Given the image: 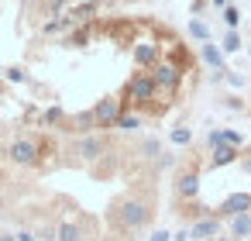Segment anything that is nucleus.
<instances>
[{
	"mask_svg": "<svg viewBox=\"0 0 251 241\" xmlns=\"http://www.w3.org/2000/svg\"><path fill=\"white\" fill-rule=\"evenodd\" d=\"M155 93H158L155 76L138 73V76H131V80H127V100H134V104H148V100H155Z\"/></svg>",
	"mask_w": 251,
	"mask_h": 241,
	"instance_id": "f257e3e1",
	"label": "nucleus"
},
{
	"mask_svg": "<svg viewBox=\"0 0 251 241\" xmlns=\"http://www.w3.org/2000/svg\"><path fill=\"white\" fill-rule=\"evenodd\" d=\"M148 217H151V210H148V203H141V200H124L121 210H117V220H121L124 227H145Z\"/></svg>",
	"mask_w": 251,
	"mask_h": 241,
	"instance_id": "f03ea898",
	"label": "nucleus"
},
{
	"mask_svg": "<svg viewBox=\"0 0 251 241\" xmlns=\"http://www.w3.org/2000/svg\"><path fill=\"white\" fill-rule=\"evenodd\" d=\"M7 155H11L14 165H35L38 155H42V148H38V141H31V138H18V141L11 145Z\"/></svg>",
	"mask_w": 251,
	"mask_h": 241,
	"instance_id": "7ed1b4c3",
	"label": "nucleus"
},
{
	"mask_svg": "<svg viewBox=\"0 0 251 241\" xmlns=\"http://www.w3.org/2000/svg\"><path fill=\"white\" fill-rule=\"evenodd\" d=\"M93 117H97V128H114L117 117H121V100L117 97H103L93 107Z\"/></svg>",
	"mask_w": 251,
	"mask_h": 241,
	"instance_id": "20e7f679",
	"label": "nucleus"
},
{
	"mask_svg": "<svg viewBox=\"0 0 251 241\" xmlns=\"http://www.w3.org/2000/svg\"><path fill=\"white\" fill-rule=\"evenodd\" d=\"M248 210H251V193H230L213 210V217H234V214H248Z\"/></svg>",
	"mask_w": 251,
	"mask_h": 241,
	"instance_id": "39448f33",
	"label": "nucleus"
},
{
	"mask_svg": "<svg viewBox=\"0 0 251 241\" xmlns=\"http://www.w3.org/2000/svg\"><path fill=\"white\" fill-rule=\"evenodd\" d=\"M155 83H158V90H176L179 86V80H182V73H179V66H172V62H155Z\"/></svg>",
	"mask_w": 251,
	"mask_h": 241,
	"instance_id": "423d86ee",
	"label": "nucleus"
},
{
	"mask_svg": "<svg viewBox=\"0 0 251 241\" xmlns=\"http://www.w3.org/2000/svg\"><path fill=\"white\" fill-rule=\"evenodd\" d=\"M241 159V148L237 145H217L213 152H210V169H220V165H230V162H237Z\"/></svg>",
	"mask_w": 251,
	"mask_h": 241,
	"instance_id": "0eeeda50",
	"label": "nucleus"
},
{
	"mask_svg": "<svg viewBox=\"0 0 251 241\" xmlns=\"http://www.w3.org/2000/svg\"><path fill=\"white\" fill-rule=\"evenodd\" d=\"M217 231H220L217 217H206V220H200V224H193V227H189V238H193V241H213V238H217Z\"/></svg>",
	"mask_w": 251,
	"mask_h": 241,
	"instance_id": "6e6552de",
	"label": "nucleus"
},
{
	"mask_svg": "<svg viewBox=\"0 0 251 241\" xmlns=\"http://www.w3.org/2000/svg\"><path fill=\"white\" fill-rule=\"evenodd\" d=\"M134 62H138V66H155V62H158V45H155V42L134 45Z\"/></svg>",
	"mask_w": 251,
	"mask_h": 241,
	"instance_id": "1a4fd4ad",
	"label": "nucleus"
},
{
	"mask_svg": "<svg viewBox=\"0 0 251 241\" xmlns=\"http://www.w3.org/2000/svg\"><path fill=\"white\" fill-rule=\"evenodd\" d=\"M76 152H79L83 159H100V152H103V138H100V134H86V138L76 145Z\"/></svg>",
	"mask_w": 251,
	"mask_h": 241,
	"instance_id": "9d476101",
	"label": "nucleus"
},
{
	"mask_svg": "<svg viewBox=\"0 0 251 241\" xmlns=\"http://www.w3.org/2000/svg\"><path fill=\"white\" fill-rule=\"evenodd\" d=\"M230 238H234V241L251 238V214H234V217H230Z\"/></svg>",
	"mask_w": 251,
	"mask_h": 241,
	"instance_id": "9b49d317",
	"label": "nucleus"
},
{
	"mask_svg": "<svg viewBox=\"0 0 251 241\" xmlns=\"http://www.w3.org/2000/svg\"><path fill=\"white\" fill-rule=\"evenodd\" d=\"M176 189H179V196H186V200H189V196H196V193H200V172H193V169H189V172H182Z\"/></svg>",
	"mask_w": 251,
	"mask_h": 241,
	"instance_id": "f8f14e48",
	"label": "nucleus"
},
{
	"mask_svg": "<svg viewBox=\"0 0 251 241\" xmlns=\"http://www.w3.org/2000/svg\"><path fill=\"white\" fill-rule=\"evenodd\" d=\"M203 59L217 69V76H224L227 69H224V49H217V45H210V42H203Z\"/></svg>",
	"mask_w": 251,
	"mask_h": 241,
	"instance_id": "ddd939ff",
	"label": "nucleus"
},
{
	"mask_svg": "<svg viewBox=\"0 0 251 241\" xmlns=\"http://www.w3.org/2000/svg\"><path fill=\"white\" fill-rule=\"evenodd\" d=\"M83 234H79V227L73 224V220H62L59 227H55V241H79Z\"/></svg>",
	"mask_w": 251,
	"mask_h": 241,
	"instance_id": "4468645a",
	"label": "nucleus"
},
{
	"mask_svg": "<svg viewBox=\"0 0 251 241\" xmlns=\"http://www.w3.org/2000/svg\"><path fill=\"white\" fill-rule=\"evenodd\" d=\"M93 128H97V117H93V110H86V114L73 117V128H69V131H83V134H86V131H93Z\"/></svg>",
	"mask_w": 251,
	"mask_h": 241,
	"instance_id": "2eb2a0df",
	"label": "nucleus"
},
{
	"mask_svg": "<svg viewBox=\"0 0 251 241\" xmlns=\"http://www.w3.org/2000/svg\"><path fill=\"white\" fill-rule=\"evenodd\" d=\"M114 128H121V131H134V128H141V117L138 114H124L121 110V117H117V124Z\"/></svg>",
	"mask_w": 251,
	"mask_h": 241,
	"instance_id": "dca6fc26",
	"label": "nucleus"
},
{
	"mask_svg": "<svg viewBox=\"0 0 251 241\" xmlns=\"http://www.w3.org/2000/svg\"><path fill=\"white\" fill-rule=\"evenodd\" d=\"M189 141H193V131H189L186 124L172 128V145H189Z\"/></svg>",
	"mask_w": 251,
	"mask_h": 241,
	"instance_id": "f3484780",
	"label": "nucleus"
},
{
	"mask_svg": "<svg viewBox=\"0 0 251 241\" xmlns=\"http://www.w3.org/2000/svg\"><path fill=\"white\" fill-rule=\"evenodd\" d=\"M189 35H193V38H200V42H210V31H206V25H203V21H189Z\"/></svg>",
	"mask_w": 251,
	"mask_h": 241,
	"instance_id": "a211bd4d",
	"label": "nucleus"
},
{
	"mask_svg": "<svg viewBox=\"0 0 251 241\" xmlns=\"http://www.w3.org/2000/svg\"><path fill=\"white\" fill-rule=\"evenodd\" d=\"M224 25H227V28H237V25H241V11H237V7H224Z\"/></svg>",
	"mask_w": 251,
	"mask_h": 241,
	"instance_id": "6ab92c4d",
	"label": "nucleus"
},
{
	"mask_svg": "<svg viewBox=\"0 0 251 241\" xmlns=\"http://www.w3.org/2000/svg\"><path fill=\"white\" fill-rule=\"evenodd\" d=\"M220 49H224V52H237V49H241V38H237V31H234V28L227 31V38H224V45H220Z\"/></svg>",
	"mask_w": 251,
	"mask_h": 241,
	"instance_id": "aec40b11",
	"label": "nucleus"
},
{
	"mask_svg": "<svg viewBox=\"0 0 251 241\" xmlns=\"http://www.w3.org/2000/svg\"><path fill=\"white\" fill-rule=\"evenodd\" d=\"M59 121H62V110H59V107L45 110V124H59Z\"/></svg>",
	"mask_w": 251,
	"mask_h": 241,
	"instance_id": "412c9836",
	"label": "nucleus"
},
{
	"mask_svg": "<svg viewBox=\"0 0 251 241\" xmlns=\"http://www.w3.org/2000/svg\"><path fill=\"white\" fill-rule=\"evenodd\" d=\"M7 80L11 83H25V69H7Z\"/></svg>",
	"mask_w": 251,
	"mask_h": 241,
	"instance_id": "4be33fe9",
	"label": "nucleus"
},
{
	"mask_svg": "<svg viewBox=\"0 0 251 241\" xmlns=\"http://www.w3.org/2000/svg\"><path fill=\"white\" fill-rule=\"evenodd\" d=\"M151 241H169V231H155V234H151Z\"/></svg>",
	"mask_w": 251,
	"mask_h": 241,
	"instance_id": "5701e85b",
	"label": "nucleus"
},
{
	"mask_svg": "<svg viewBox=\"0 0 251 241\" xmlns=\"http://www.w3.org/2000/svg\"><path fill=\"white\" fill-rule=\"evenodd\" d=\"M18 241H35V234H28V231H25V234H18Z\"/></svg>",
	"mask_w": 251,
	"mask_h": 241,
	"instance_id": "b1692460",
	"label": "nucleus"
},
{
	"mask_svg": "<svg viewBox=\"0 0 251 241\" xmlns=\"http://www.w3.org/2000/svg\"><path fill=\"white\" fill-rule=\"evenodd\" d=\"M244 169H248V172H251V152H248V155H244Z\"/></svg>",
	"mask_w": 251,
	"mask_h": 241,
	"instance_id": "393cba45",
	"label": "nucleus"
},
{
	"mask_svg": "<svg viewBox=\"0 0 251 241\" xmlns=\"http://www.w3.org/2000/svg\"><path fill=\"white\" fill-rule=\"evenodd\" d=\"M210 4H213V7H227V0H210Z\"/></svg>",
	"mask_w": 251,
	"mask_h": 241,
	"instance_id": "a878e982",
	"label": "nucleus"
},
{
	"mask_svg": "<svg viewBox=\"0 0 251 241\" xmlns=\"http://www.w3.org/2000/svg\"><path fill=\"white\" fill-rule=\"evenodd\" d=\"M0 241H18V238L14 234H0Z\"/></svg>",
	"mask_w": 251,
	"mask_h": 241,
	"instance_id": "bb28decb",
	"label": "nucleus"
},
{
	"mask_svg": "<svg viewBox=\"0 0 251 241\" xmlns=\"http://www.w3.org/2000/svg\"><path fill=\"white\" fill-rule=\"evenodd\" d=\"M213 241H234V238H220V234H217V238H213Z\"/></svg>",
	"mask_w": 251,
	"mask_h": 241,
	"instance_id": "cd10ccee",
	"label": "nucleus"
}]
</instances>
